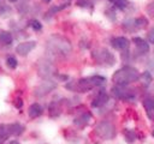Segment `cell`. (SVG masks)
Returning a JSON list of instances; mask_svg holds the SVG:
<instances>
[{
    "label": "cell",
    "mask_w": 154,
    "mask_h": 144,
    "mask_svg": "<svg viewBox=\"0 0 154 144\" xmlns=\"http://www.w3.org/2000/svg\"><path fill=\"white\" fill-rule=\"evenodd\" d=\"M8 144H19V143H18L17 140H12V142H10Z\"/></svg>",
    "instance_id": "obj_28"
},
{
    "label": "cell",
    "mask_w": 154,
    "mask_h": 144,
    "mask_svg": "<svg viewBox=\"0 0 154 144\" xmlns=\"http://www.w3.org/2000/svg\"><path fill=\"white\" fill-rule=\"evenodd\" d=\"M30 25H31V28H32L34 30H36V31H40V30L42 29V25H41V23H40L37 19H32V20L30 22Z\"/></svg>",
    "instance_id": "obj_20"
},
{
    "label": "cell",
    "mask_w": 154,
    "mask_h": 144,
    "mask_svg": "<svg viewBox=\"0 0 154 144\" xmlns=\"http://www.w3.org/2000/svg\"><path fill=\"white\" fill-rule=\"evenodd\" d=\"M94 56H95V59L99 60V62H102L106 65H113L114 64V56L107 49H103V48L100 49L99 52L94 53Z\"/></svg>",
    "instance_id": "obj_6"
},
{
    "label": "cell",
    "mask_w": 154,
    "mask_h": 144,
    "mask_svg": "<svg viewBox=\"0 0 154 144\" xmlns=\"http://www.w3.org/2000/svg\"><path fill=\"white\" fill-rule=\"evenodd\" d=\"M47 47L49 50H52L55 54H67L71 50V44L70 42L64 38V37H59V36H53L48 40L47 42Z\"/></svg>",
    "instance_id": "obj_3"
},
{
    "label": "cell",
    "mask_w": 154,
    "mask_h": 144,
    "mask_svg": "<svg viewBox=\"0 0 154 144\" xmlns=\"http://www.w3.org/2000/svg\"><path fill=\"white\" fill-rule=\"evenodd\" d=\"M147 38H148V41H149L150 43L154 44V26L149 30V32H148V35H147Z\"/></svg>",
    "instance_id": "obj_24"
},
{
    "label": "cell",
    "mask_w": 154,
    "mask_h": 144,
    "mask_svg": "<svg viewBox=\"0 0 154 144\" xmlns=\"http://www.w3.org/2000/svg\"><path fill=\"white\" fill-rule=\"evenodd\" d=\"M140 78H141V79H143V80H144V83H146V82H147V83H149V82L152 80V77H150V73H149V72H144L142 76H140Z\"/></svg>",
    "instance_id": "obj_23"
},
{
    "label": "cell",
    "mask_w": 154,
    "mask_h": 144,
    "mask_svg": "<svg viewBox=\"0 0 154 144\" xmlns=\"http://www.w3.org/2000/svg\"><path fill=\"white\" fill-rule=\"evenodd\" d=\"M147 23V20L144 19V18H137L136 20H135V24L136 25H143V24H146Z\"/></svg>",
    "instance_id": "obj_25"
},
{
    "label": "cell",
    "mask_w": 154,
    "mask_h": 144,
    "mask_svg": "<svg viewBox=\"0 0 154 144\" xmlns=\"http://www.w3.org/2000/svg\"><path fill=\"white\" fill-rule=\"evenodd\" d=\"M152 134H153V137H154V131H153V133H152Z\"/></svg>",
    "instance_id": "obj_31"
},
{
    "label": "cell",
    "mask_w": 154,
    "mask_h": 144,
    "mask_svg": "<svg viewBox=\"0 0 154 144\" xmlns=\"http://www.w3.org/2000/svg\"><path fill=\"white\" fill-rule=\"evenodd\" d=\"M43 1H45V2H49L51 0H43Z\"/></svg>",
    "instance_id": "obj_29"
},
{
    "label": "cell",
    "mask_w": 154,
    "mask_h": 144,
    "mask_svg": "<svg viewBox=\"0 0 154 144\" xmlns=\"http://www.w3.org/2000/svg\"><path fill=\"white\" fill-rule=\"evenodd\" d=\"M125 139L128 140V142H134L135 140V138H136V136H135V133L132 132V131H125Z\"/></svg>",
    "instance_id": "obj_22"
},
{
    "label": "cell",
    "mask_w": 154,
    "mask_h": 144,
    "mask_svg": "<svg viewBox=\"0 0 154 144\" xmlns=\"http://www.w3.org/2000/svg\"><path fill=\"white\" fill-rule=\"evenodd\" d=\"M14 104H16V107H17V108H20V107L23 106V101H22L20 98H16V101H14Z\"/></svg>",
    "instance_id": "obj_26"
},
{
    "label": "cell",
    "mask_w": 154,
    "mask_h": 144,
    "mask_svg": "<svg viewBox=\"0 0 154 144\" xmlns=\"http://www.w3.org/2000/svg\"><path fill=\"white\" fill-rule=\"evenodd\" d=\"M10 1H12V2H13V1H17V0H10Z\"/></svg>",
    "instance_id": "obj_30"
},
{
    "label": "cell",
    "mask_w": 154,
    "mask_h": 144,
    "mask_svg": "<svg viewBox=\"0 0 154 144\" xmlns=\"http://www.w3.org/2000/svg\"><path fill=\"white\" fill-rule=\"evenodd\" d=\"M132 42L135 43L136 49L138 50V53L144 54V53H147L149 50V44H148V42L144 38H142V37H134Z\"/></svg>",
    "instance_id": "obj_10"
},
{
    "label": "cell",
    "mask_w": 154,
    "mask_h": 144,
    "mask_svg": "<svg viewBox=\"0 0 154 144\" xmlns=\"http://www.w3.org/2000/svg\"><path fill=\"white\" fill-rule=\"evenodd\" d=\"M103 82H105V77H102V76H91V77H88V78H82L79 80L66 84V89L79 91V92H85V91L93 89L94 86L102 84Z\"/></svg>",
    "instance_id": "obj_1"
},
{
    "label": "cell",
    "mask_w": 154,
    "mask_h": 144,
    "mask_svg": "<svg viewBox=\"0 0 154 144\" xmlns=\"http://www.w3.org/2000/svg\"><path fill=\"white\" fill-rule=\"evenodd\" d=\"M143 107L147 113V116L150 120H154V100L153 98H146L143 101Z\"/></svg>",
    "instance_id": "obj_12"
},
{
    "label": "cell",
    "mask_w": 154,
    "mask_h": 144,
    "mask_svg": "<svg viewBox=\"0 0 154 144\" xmlns=\"http://www.w3.org/2000/svg\"><path fill=\"white\" fill-rule=\"evenodd\" d=\"M54 88H55V83L49 82V80H46V82H43L42 84H40V85L36 86V89H35V95L38 96V97H41V96L48 94L49 91H52Z\"/></svg>",
    "instance_id": "obj_8"
},
{
    "label": "cell",
    "mask_w": 154,
    "mask_h": 144,
    "mask_svg": "<svg viewBox=\"0 0 154 144\" xmlns=\"http://www.w3.org/2000/svg\"><path fill=\"white\" fill-rule=\"evenodd\" d=\"M0 42L2 44H10L12 42V35L8 31H1L0 32Z\"/></svg>",
    "instance_id": "obj_15"
},
{
    "label": "cell",
    "mask_w": 154,
    "mask_h": 144,
    "mask_svg": "<svg viewBox=\"0 0 154 144\" xmlns=\"http://www.w3.org/2000/svg\"><path fill=\"white\" fill-rule=\"evenodd\" d=\"M67 6V4H64V5H60V6H55V7H52L49 11H48V13H47V16H52V14H54L55 12H58V11H60L61 8H64V7H66Z\"/></svg>",
    "instance_id": "obj_21"
},
{
    "label": "cell",
    "mask_w": 154,
    "mask_h": 144,
    "mask_svg": "<svg viewBox=\"0 0 154 144\" xmlns=\"http://www.w3.org/2000/svg\"><path fill=\"white\" fill-rule=\"evenodd\" d=\"M111 44L114 49H118V50H124L129 47V41L126 37L124 36H118V37H114L111 40Z\"/></svg>",
    "instance_id": "obj_9"
},
{
    "label": "cell",
    "mask_w": 154,
    "mask_h": 144,
    "mask_svg": "<svg viewBox=\"0 0 154 144\" xmlns=\"http://www.w3.org/2000/svg\"><path fill=\"white\" fill-rule=\"evenodd\" d=\"M116 7H118V8H120V10H123V8H125L126 7V5H128V0H109Z\"/></svg>",
    "instance_id": "obj_19"
},
{
    "label": "cell",
    "mask_w": 154,
    "mask_h": 144,
    "mask_svg": "<svg viewBox=\"0 0 154 144\" xmlns=\"http://www.w3.org/2000/svg\"><path fill=\"white\" fill-rule=\"evenodd\" d=\"M89 119H90V114H89V113H85V114L81 115L78 119H76V120H75V124H77L78 126H79V125H83V126H84V125L88 122Z\"/></svg>",
    "instance_id": "obj_17"
},
{
    "label": "cell",
    "mask_w": 154,
    "mask_h": 144,
    "mask_svg": "<svg viewBox=\"0 0 154 144\" xmlns=\"http://www.w3.org/2000/svg\"><path fill=\"white\" fill-rule=\"evenodd\" d=\"M112 94L118 97V98H123V100H131L134 98V92L131 90H129L125 85H117L112 89Z\"/></svg>",
    "instance_id": "obj_5"
},
{
    "label": "cell",
    "mask_w": 154,
    "mask_h": 144,
    "mask_svg": "<svg viewBox=\"0 0 154 144\" xmlns=\"http://www.w3.org/2000/svg\"><path fill=\"white\" fill-rule=\"evenodd\" d=\"M6 64L8 65L10 68H16L17 65H18L17 59H16L14 56H12V55H8V56H7V59H6Z\"/></svg>",
    "instance_id": "obj_18"
},
{
    "label": "cell",
    "mask_w": 154,
    "mask_h": 144,
    "mask_svg": "<svg viewBox=\"0 0 154 144\" xmlns=\"http://www.w3.org/2000/svg\"><path fill=\"white\" fill-rule=\"evenodd\" d=\"M41 113H42V107L38 103H32L28 109V114L30 118H37L41 115Z\"/></svg>",
    "instance_id": "obj_14"
},
{
    "label": "cell",
    "mask_w": 154,
    "mask_h": 144,
    "mask_svg": "<svg viewBox=\"0 0 154 144\" xmlns=\"http://www.w3.org/2000/svg\"><path fill=\"white\" fill-rule=\"evenodd\" d=\"M108 101V95L106 94V92H99L97 95H96V97L91 101V107H94V108H97V107H101V106H103L106 102Z\"/></svg>",
    "instance_id": "obj_11"
},
{
    "label": "cell",
    "mask_w": 154,
    "mask_h": 144,
    "mask_svg": "<svg viewBox=\"0 0 154 144\" xmlns=\"http://www.w3.org/2000/svg\"><path fill=\"white\" fill-rule=\"evenodd\" d=\"M5 127H6V132L8 134H20L24 130V127L20 124H10Z\"/></svg>",
    "instance_id": "obj_13"
},
{
    "label": "cell",
    "mask_w": 154,
    "mask_h": 144,
    "mask_svg": "<svg viewBox=\"0 0 154 144\" xmlns=\"http://www.w3.org/2000/svg\"><path fill=\"white\" fill-rule=\"evenodd\" d=\"M6 132V127L4 126V125H0V134H2V133H5Z\"/></svg>",
    "instance_id": "obj_27"
},
{
    "label": "cell",
    "mask_w": 154,
    "mask_h": 144,
    "mask_svg": "<svg viewBox=\"0 0 154 144\" xmlns=\"http://www.w3.org/2000/svg\"><path fill=\"white\" fill-rule=\"evenodd\" d=\"M59 114H60V108H59V106H58L55 102L51 103V104H49V115H51V116H58Z\"/></svg>",
    "instance_id": "obj_16"
},
{
    "label": "cell",
    "mask_w": 154,
    "mask_h": 144,
    "mask_svg": "<svg viewBox=\"0 0 154 144\" xmlns=\"http://www.w3.org/2000/svg\"><path fill=\"white\" fill-rule=\"evenodd\" d=\"M35 47H36V42H35V41H25V42L19 43V44L16 47V52H17V54H19V55L25 56V55H28Z\"/></svg>",
    "instance_id": "obj_7"
},
{
    "label": "cell",
    "mask_w": 154,
    "mask_h": 144,
    "mask_svg": "<svg viewBox=\"0 0 154 144\" xmlns=\"http://www.w3.org/2000/svg\"><path fill=\"white\" fill-rule=\"evenodd\" d=\"M96 133L103 139H112L116 134L114 126L108 121H101L96 125Z\"/></svg>",
    "instance_id": "obj_4"
},
{
    "label": "cell",
    "mask_w": 154,
    "mask_h": 144,
    "mask_svg": "<svg viewBox=\"0 0 154 144\" xmlns=\"http://www.w3.org/2000/svg\"><path fill=\"white\" fill-rule=\"evenodd\" d=\"M138 79H140L138 71L134 67H130V66H125V67L116 71L113 77H112V80L117 85H128V84H131Z\"/></svg>",
    "instance_id": "obj_2"
}]
</instances>
